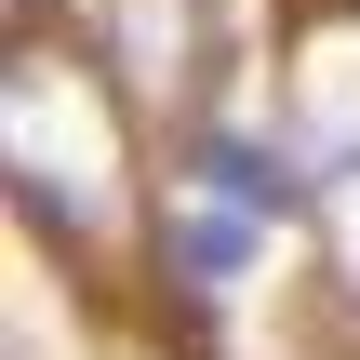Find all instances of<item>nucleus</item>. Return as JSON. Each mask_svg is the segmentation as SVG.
Wrapping results in <instances>:
<instances>
[{
	"mask_svg": "<svg viewBox=\"0 0 360 360\" xmlns=\"http://www.w3.org/2000/svg\"><path fill=\"white\" fill-rule=\"evenodd\" d=\"M107 53L134 107H200L214 94V0H107Z\"/></svg>",
	"mask_w": 360,
	"mask_h": 360,
	"instance_id": "nucleus-1",
	"label": "nucleus"
},
{
	"mask_svg": "<svg viewBox=\"0 0 360 360\" xmlns=\"http://www.w3.org/2000/svg\"><path fill=\"white\" fill-rule=\"evenodd\" d=\"M187 174H200V187H227L240 214H307V174H281V160H267L254 134H227V120H200V134H187Z\"/></svg>",
	"mask_w": 360,
	"mask_h": 360,
	"instance_id": "nucleus-2",
	"label": "nucleus"
},
{
	"mask_svg": "<svg viewBox=\"0 0 360 360\" xmlns=\"http://www.w3.org/2000/svg\"><path fill=\"white\" fill-rule=\"evenodd\" d=\"M160 254H174V281H227V267L254 254V227H240V214H174Z\"/></svg>",
	"mask_w": 360,
	"mask_h": 360,
	"instance_id": "nucleus-3",
	"label": "nucleus"
}]
</instances>
